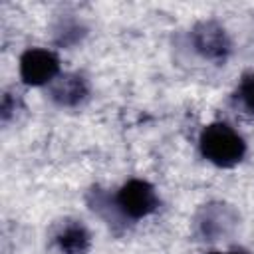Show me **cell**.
I'll return each mask as SVG.
<instances>
[{"label":"cell","mask_w":254,"mask_h":254,"mask_svg":"<svg viewBox=\"0 0 254 254\" xmlns=\"http://www.w3.org/2000/svg\"><path fill=\"white\" fill-rule=\"evenodd\" d=\"M198 149H200V155L208 163L220 169H230V167H236L244 159L246 141L228 123L214 121V123H208L200 131Z\"/></svg>","instance_id":"6da1fadb"},{"label":"cell","mask_w":254,"mask_h":254,"mask_svg":"<svg viewBox=\"0 0 254 254\" xmlns=\"http://www.w3.org/2000/svg\"><path fill=\"white\" fill-rule=\"evenodd\" d=\"M113 202H115L117 212L123 218L139 220L157 210L159 196L151 183L143 179H131L117 190Z\"/></svg>","instance_id":"7a4b0ae2"},{"label":"cell","mask_w":254,"mask_h":254,"mask_svg":"<svg viewBox=\"0 0 254 254\" xmlns=\"http://www.w3.org/2000/svg\"><path fill=\"white\" fill-rule=\"evenodd\" d=\"M190 44L198 56H202L204 60L214 62V64H224L230 56V50H232V44H230L226 30L212 20L198 22L192 28Z\"/></svg>","instance_id":"3957f363"},{"label":"cell","mask_w":254,"mask_h":254,"mask_svg":"<svg viewBox=\"0 0 254 254\" xmlns=\"http://www.w3.org/2000/svg\"><path fill=\"white\" fill-rule=\"evenodd\" d=\"M60 75V60L44 48H30L20 58V77L26 85H50Z\"/></svg>","instance_id":"277c9868"},{"label":"cell","mask_w":254,"mask_h":254,"mask_svg":"<svg viewBox=\"0 0 254 254\" xmlns=\"http://www.w3.org/2000/svg\"><path fill=\"white\" fill-rule=\"evenodd\" d=\"M89 97L87 79L79 73L58 75L50 83V99L60 107H77Z\"/></svg>","instance_id":"5b68a950"},{"label":"cell","mask_w":254,"mask_h":254,"mask_svg":"<svg viewBox=\"0 0 254 254\" xmlns=\"http://www.w3.org/2000/svg\"><path fill=\"white\" fill-rule=\"evenodd\" d=\"M236 222V214L228 204L222 202H212V204H204V208L200 210L196 224H198V232L206 238V240H216L220 234L228 232Z\"/></svg>","instance_id":"8992f818"},{"label":"cell","mask_w":254,"mask_h":254,"mask_svg":"<svg viewBox=\"0 0 254 254\" xmlns=\"http://www.w3.org/2000/svg\"><path fill=\"white\" fill-rule=\"evenodd\" d=\"M56 246L62 254H87L91 246V234L81 222L71 220L56 234Z\"/></svg>","instance_id":"52a82bcc"},{"label":"cell","mask_w":254,"mask_h":254,"mask_svg":"<svg viewBox=\"0 0 254 254\" xmlns=\"http://www.w3.org/2000/svg\"><path fill=\"white\" fill-rule=\"evenodd\" d=\"M232 97H234L236 105H240L244 109V113L254 115V71H246L240 77Z\"/></svg>","instance_id":"ba28073f"},{"label":"cell","mask_w":254,"mask_h":254,"mask_svg":"<svg viewBox=\"0 0 254 254\" xmlns=\"http://www.w3.org/2000/svg\"><path fill=\"white\" fill-rule=\"evenodd\" d=\"M85 36V28L75 22V20H64L58 28V36H56V42L60 46H71V44H77L81 38Z\"/></svg>","instance_id":"9c48e42d"},{"label":"cell","mask_w":254,"mask_h":254,"mask_svg":"<svg viewBox=\"0 0 254 254\" xmlns=\"http://www.w3.org/2000/svg\"><path fill=\"white\" fill-rule=\"evenodd\" d=\"M210 254H250L246 250H230V252H210Z\"/></svg>","instance_id":"30bf717a"}]
</instances>
